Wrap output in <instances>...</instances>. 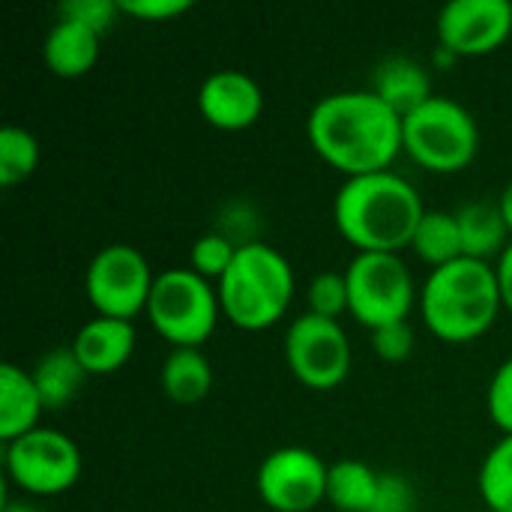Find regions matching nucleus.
<instances>
[{
    "mask_svg": "<svg viewBox=\"0 0 512 512\" xmlns=\"http://www.w3.org/2000/svg\"><path fill=\"white\" fill-rule=\"evenodd\" d=\"M426 207L396 171L348 177L333 198V222L357 252L399 255L411 246Z\"/></svg>",
    "mask_w": 512,
    "mask_h": 512,
    "instance_id": "2",
    "label": "nucleus"
},
{
    "mask_svg": "<svg viewBox=\"0 0 512 512\" xmlns=\"http://www.w3.org/2000/svg\"><path fill=\"white\" fill-rule=\"evenodd\" d=\"M510 36V0H450L438 15V42L453 57H486Z\"/></svg>",
    "mask_w": 512,
    "mask_h": 512,
    "instance_id": "12",
    "label": "nucleus"
},
{
    "mask_svg": "<svg viewBox=\"0 0 512 512\" xmlns=\"http://www.w3.org/2000/svg\"><path fill=\"white\" fill-rule=\"evenodd\" d=\"M411 249L432 270L465 258V246H462V231H459L456 213H450V210H426L420 225H417V231H414Z\"/></svg>",
    "mask_w": 512,
    "mask_h": 512,
    "instance_id": "22",
    "label": "nucleus"
},
{
    "mask_svg": "<svg viewBox=\"0 0 512 512\" xmlns=\"http://www.w3.org/2000/svg\"><path fill=\"white\" fill-rule=\"evenodd\" d=\"M159 387L174 405H195L213 387V366L201 348H174L159 369Z\"/></svg>",
    "mask_w": 512,
    "mask_h": 512,
    "instance_id": "19",
    "label": "nucleus"
},
{
    "mask_svg": "<svg viewBox=\"0 0 512 512\" xmlns=\"http://www.w3.org/2000/svg\"><path fill=\"white\" fill-rule=\"evenodd\" d=\"M414 504H417V495L408 477L396 471H384L372 512H414Z\"/></svg>",
    "mask_w": 512,
    "mask_h": 512,
    "instance_id": "30",
    "label": "nucleus"
},
{
    "mask_svg": "<svg viewBox=\"0 0 512 512\" xmlns=\"http://www.w3.org/2000/svg\"><path fill=\"white\" fill-rule=\"evenodd\" d=\"M156 273L141 249L129 243H111L99 249L84 270V294L96 315L135 321L147 312Z\"/></svg>",
    "mask_w": 512,
    "mask_h": 512,
    "instance_id": "9",
    "label": "nucleus"
},
{
    "mask_svg": "<svg viewBox=\"0 0 512 512\" xmlns=\"http://www.w3.org/2000/svg\"><path fill=\"white\" fill-rule=\"evenodd\" d=\"M495 273H498V288H501L504 309L512 315V240L510 246L501 252V258L495 261Z\"/></svg>",
    "mask_w": 512,
    "mask_h": 512,
    "instance_id": "32",
    "label": "nucleus"
},
{
    "mask_svg": "<svg viewBox=\"0 0 512 512\" xmlns=\"http://www.w3.org/2000/svg\"><path fill=\"white\" fill-rule=\"evenodd\" d=\"M99 45H102L99 33H93L69 18H57L51 24V30L45 33L42 60H45L48 72H54L57 78H81L96 66Z\"/></svg>",
    "mask_w": 512,
    "mask_h": 512,
    "instance_id": "16",
    "label": "nucleus"
},
{
    "mask_svg": "<svg viewBox=\"0 0 512 512\" xmlns=\"http://www.w3.org/2000/svg\"><path fill=\"white\" fill-rule=\"evenodd\" d=\"M69 348L87 375H114L129 363L135 351V327L123 318L93 315L78 327Z\"/></svg>",
    "mask_w": 512,
    "mask_h": 512,
    "instance_id": "14",
    "label": "nucleus"
},
{
    "mask_svg": "<svg viewBox=\"0 0 512 512\" xmlns=\"http://www.w3.org/2000/svg\"><path fill=\"white\" fill-rule=\"evenodd\" d=\"M36 390L42 396L45 411H60L66 408L84 387L87 372L78 363V357L72 354V348H54L48 354H42L36 360V366L30 369Z\"/></svg>",
    "mask_w": 512,
    "mask_h": 512,
    "instance_id": "20",
    "label": "nucleus"
},
{
    "mask_svg": "<svg viewBox=\"0 0 512 512\" xmlns=\"http://www.w3.org/2000/svg\"><path fill=\"white\" fill-rule=\"evenodd\" d=\"M375 96H381L399 117H408L420 105H426L432 93V75L429 69L414 57H387L375 66L372 87Z\"/></svg>",
    "mask_w": 512,
    "mask_h": 512,
    "instance_id": "15",
    "label": "nucleus"
},
{
    "mask_svg": "<svg viewBox=\"0 0 512 512\" xmlns=\"http://www.w3.org/2000/svg\"><path fill=\"white\" fill-rule=\"evenodd\" d=\"M81 450L78 444L51 426H39L9 444H3L6 480L33 498H54L69 492L81 480Z\"/></svg>",
    "mask_w": 512,
    "mask_h": 512,
    "instance_id": "8",
    "label": "nucleus"
},
{
    "mask_svg": "<svg viewBox=\"0 0 512 512\" xmlns=\"http://www.w3.org/2000/svg\"><path fill=\"white\" fill-rule=\"evenodd\" d=\"M351 315L372 333L387 324L408 321L420 291L408 264L387 252H357L345 270Z\"/></svg>",
    "mask_w": 512,
    "mask_h": 512,
    "instance_id": "7",
    "label": "nucleus"
},
{
    "mask_svg": "<svg viewBox=\"0 0 512 512\" xmlns=\"http://www.w3.org/2000/svg\"><path fill=\"white\" fill-rule=\"evenodd\" d=\"M39 168V141L24 126L0 129V186L12 189L33 177Z\"/></svg>",
    "mask_w": 512,
    "mask_h": 512,
    "instance_id": "24",
    "label": "nucleus"
},
{
    "mask_svg": "<svg viewBox=\"0 0 512 512\" xmlns=\"http://www.w3.org/2000/svg\"><path fill=\"white\" fill-rule=\"evenodd\" d=\"M420 315L432 336L447 345L477 342L504 312L495 264L459 258L432 270L420 288Z\"/></svg>",
    "mask_w": 512,
    "mask_h": 512,
    "instance_id": "3",
    "label": "nucleus"
},
{
    "mask_svg": "<svg viewBox=\"0 0 512 512\" xmlns=\"http://www.w3.org/2000/svg\"><path fill=\"white\" fill-rule=\"evenodd\" d=\"M330 465L309 447H279L258 465L255 489L273 512H312L327 501Z\"/></svg>",
    "mask_w": 512,
    "mask_h": 512,
    "instance_id": "11",
    "label": "nucleus"
},
{
    "mask_svg": "<svg viewBox=\"0 0 512 512\" xmlns=\"http://www.w3.org/2000/svg\"><path fill=\"white\" fill-rule=\"evenodd\" d=\"M381 474L360 459H342L330 465L327 501L339 512H372L378 498Z\"/></svg>",
    "mask_w": 512,
    "mask_h": 512,
    "instance_id": "21",
    "label": "nucleus"
},
{
    "mask_svg": "<svg viewBox=\"0 0 512 512\" xmlns=\"http://www.w3.org/2000/svg\"><path fill=\"white\" fill-rule=\"evenodd\" d=\"M285 360L303 387L327 393L351 375V342L339 321L306 312L288 327Z\"/></svg>",
    "mask_w": 512,
    "mask_h": 512,
    "instance_id": "10",
    "label": "nucleus"
},
{
    "mask_svg": "<svg viewBox=\"0 0 512 512\" xmlns=\"http://www.w3.org/2000/svg\"><path fill=\"white\" fill-rule=\"evenodd\" d=\"M237 243L225 234V231H210V234H201L192 249H189V267L204 276L207 282H219L228 267L234 264L237 258Z\"/></svg>",
    "mask_w": 512,
    "mask_h": 512,
    "instance_id": "25",
    "label": "nucleus"
},
{
    "mask_svg": "<svg viewBox=\"0 0 512 512\" xmlns=\"http://www.w3.org/2000/svg\"><path fill=\"white\" fill-rule=\"evenodd\" d=\"M120 15L138 18V21H171L192 9L189 0H117Z\"/></svg>",
    "mask_w": 512,
    "mask_h": 512,
    "instance_id": "31",
    "label": "nucleus"
},
{
    "mask_svg": "<svg viewBox=\"0 0 512 512\" xmlns=\"http://www.w3.org/2000/svg\"><path fill=\"white\" fill-rule=\"evenodd\" d=\"M498 207H501V213H504V222H507L512 237V180L504 186V192H501V198H498Z\"/></svg>",
    "mask_w": 512,
    "mask_h": 512,
    "instance_id": "33",
    "label": "nucleus"
},
{
    "mask_svg": "<svg viewBox=\"0 0 512 512\" xmlns=\"http://www.w3.org/2000/svg\"><path fill=\"white\" fill-rule=\"evenodd\" d=\"M312 150L339 174L390 171L402 150V117L372 90H339L318 99L306 117Z\"/></svg>",
    "mask_w": 512,
    "mask_h": 512,
    "instance_id": "1",
    "label": "nucleus"
},
{
    "mask_svg": "<svg viewBox=\"0 0 512 512\" xmlns=\"http://www.w3.org/2000/svg\"><path fill=\"white\" fill-rule=\"evenodd\" d=\"M486 408H489L492 423L504 435H512V357L495 369L489 390H486Z\"/></svg>",
    "mask_w": 512,
    "mask_h": 512,
    "instance_id": "28",
    "label": "nucleus"
},
{
    "mask_svg": "<svg viewBox=\"0 0 512 512\" xmlns=\"http://www.w3.org/2000/svg\"><path fill=\"white\" fill-rule=\"evenodd\" d=\"M459 219V231H462V246H465V258H477V261H498L501 252L510 246V228L504 222V213L498 207V201H471L462 210H456Z\"/></svg>",
    "mask_w": 512,
    "mask_h": 512,
    "instance_id": "18",
    "label": "nucleus"
},
{
    "mask_svg": "<svg viewBox=\"0 0 512 512\" xmlns=\"http://www.w3.org/2000/svg\"><path fill=\"white\" fill-rule=\"evenodd\" d=\"M402 150L432 174H459L477 159L480 126L462 102L432 96L402 117Z\"/></svg>",
    "mask_w": 512,
    "mask_h": 512,
    "instance_id": "5",
    "label": "nucleus"
},
{
    "mask_svg": "<svg viewBox=\"0 0 512 512\" xmlns=\"http://www.w3.org/2000/svg\"><path fill=\"white\" fill-rule=\"evenodd\" d=\"M201 117L219 132H243L264 114L261 84L240 69H219L204 78L198 90Z\"/></svg>",
    "mask_w": 512,
    "mask_h": 512,
    "instance_id": "13",
    "label": "nucleus"
},
{
    "mask_svg": "<svg viewBox=\"0 0 512 512\" xmlns=\"http://www.w3.org/2000/svg\"><path fill=\"white\" fill-rule=\"evenodd\" d=\"M144 315L171 348H201L213 336L222 309L213 282L192 267H171L156 273Z\"/></svg>",
    "mask_w": 512,
    "mask_h": 512,
    "instance_id": "6",
    "label": "nucleus"
},
{
    "mask_svg": "<svg viewBox=\"0 0 512 512\" xmlns=\"http://www.w3.org/2000/svg\"><path fill=\"white\" fill-rule=\"evenodd\" d=\"M306 300H309V312L312 315H321V318H330V321H339L345 312H351V294H348V279L345 273H318L306 291Z\"/></svg>",
    "mask_w": 512,
    "mask_h": 512,
    "instance_id": "26",
    "label": "nucleus"
},
{
    "mask_svg": "<svg viewBox=\"0 0 512 512\" xmlns=\"http://www.w3.org/2000/svg\"><path fill=\"white\" fill-rule=\"evenodd\" d=\"M372 351L384 363L408 360L411 351H414V330H411V324L399 321V324H387V327L372 330Z\"/></svg>",
    "mask_w": 512,
    "mask_h": 512,
    "instance_id": "29",
    "label": "nucleus"
},
{
    "mask_svg": "<svg viewBox=\"0 0 512 512\" xmlns=\"http://www.w3.org/2000/svg\"><path fill=\"white\" fill-rule=\"evenodd\" d=\"M0 512H45V510H39L36 504H27V501H6Z\"/></svg>",
    "mask_w": 512,
    "mask_h": 512,
    "instance_id": "34",
    "label": "nucleus"
},
{
    "mask_svg": "<svg viewBox=\"0 0 512 512\" xmlns=\"http://www.w3.org/2000/svg\"><path fill=\"white\" fill-rule=\"evenodd\" d=\"M294 288L291 261L264 240L243 243L228 273L216 282L222 315L249 333L279 324L294 300Z\"/></svg>",
    "mask_w": 512,
    "mask_h": 512,
    "instance_id": "4",
    "label": "nucleus"
},
{
    "mask_svg": "<svg viewBox=\"0 0 512 512\" xmlns=\"http://www.w3.org/2000/svg\"><path fill=\"white\" fill-rule=\"evenodd\" d=\"M42 411L45 405L33 375L15 363H3L0 366V441L9 444L39 429Z\"/></svg>",
    "mask_w": 512,
    "mask_h": 512,
    "instance_id": "17",
    "label": "nucleus"
},
{
    "mask_svg": "<svg viewBox=\"0 0 512 512\" xmlns=\"http://www.w3.org/2000/svg\"><path fill=\"white\" fill-rule=\"evenodd\" d=\"M477 489L492 512H512V435H501V441L483 459Z\"/></svg>",
    "mask_w": 512,
    "mask_h": 512,
    "instance_id": "23",
    "label": "nucleus"
},
{
    "mask_svg": "<svg viewBox=\"0 0 512 512\" xmlns=\"http://www.w3.org/2000/svg\"><path fill=\"white\" fill-rule=\"evenodd\" d=\"M120 15V3L117 0H66L57 9V18H69L99 36H105L114 24V18Z\"/></svg>",
    "mask_w": 512,
    "mask_h": 512,
    "instance_id": "27",
    "label": "nucleus"
}]
</instances>
